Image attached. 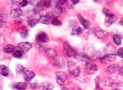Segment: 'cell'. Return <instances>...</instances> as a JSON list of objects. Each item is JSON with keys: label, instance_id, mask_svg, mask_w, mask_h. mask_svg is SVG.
Wrapping results in <instances>:
<instances>
[{"label": "cell", "instance_id": "cell-1", "mask_svg": "<svg viewBox=\"0 0 123 90\" xmlns=\"http://www.w3.org/2000/svg\"><path fill=\"white\" fill-rule=\"evenodd\" d=\"M71 74L77 80L82 83H87L90 79L89 73L85 68L81 67H76L71 71Z\"/></svg>", "mask_w": 123, "mask_h": 90}, {"label": "cell", "instance_id": "cell-2", "mask_svg": "<svg viewBox=\"0 0 123 90\" xmlns=\"http://www.w3.org/2000/svg\"><path fill=\"white\" fill-rule=\"evenodd\" d=\"M76 59L80 64L84 65H86L88 63L91 62V58L89 56L84 52L77 54Z\"/></svg>", "mask_w": 123, "mask_h": 90}, {"label": "cell", "instance_id": "cell-3", "mask_svg": "<svg viewBox=\"0 0 123 90\" xmlns=\"http://www.w3.org/2000/svg\"><path fill=\"white\" fill-rule=\"evenodd\" d=\"M56 80L60 85H62L67 79V75L66 73L62 71H58L55 73Z\"/></svg>", "mask_w": 123, "mask_h": 90}, {"label": "cell", "instance_id": "cell-4", "mask_svg": "<svg viewBox=\"0 0 123 90\" xmlns=\"http://www.w3.org/2000/svg\"><path fill=\"white\" fill-rule=\"evenodd\" d=\"M22 14V10L17 5H13L11 7L10 10V17L12 18H17Z\"/></svg>", "mask_w": 123, "mask_h": 90}, {"label": "cell", "instance_id": "cell-5", "mask_svg": "<svg viewBox=\"0 0 123 90\" xmlns=\"http://www.w3.org/2000/svg\"><path fill=\"white\" fill-rule=\"evenodd\" d=\"M102 83L103 85L106 87H117L119 86V84H118L117 82H115L113 79H111L109 77H105L102 79Z\"/></svg>", "mask_w": 123, "mask_h": 90}, {"label": "cell", "instance_id": "cell-6", "mask_svg": "<svg viewBox=\"0 0 123 90\" xmlns=\"http://www.w3.org/2000/svg\"><path fill=\"white\" fill-rule=\"evenodd\" d=\"M116 56L115 54H107L100 57L99 60L102 63L105 64H107L114 61L116 59Z\"/></svg>", "mask_w": 123, "mask_h": 90}, {"label": "cell", "instance_id": "cell-7", "mask_svg": "<svg viewBox=\"0 0 123 90\" xmlns=\"http://www.w3.org/2000/svg\"><path fill=\"white\" fill-rule=\"evenodd\" d=\"M63 49L65 50L66 54L68 55V56L76 59L77 54L66 42L63 43Z\"/></svg>", "mask_w": 123, "mask_h": 90}, {"label": "cell", "instance_id": "cell-8", "mask_svg": "<svg viewBox=\"0 0 123 90\" xmlns=\"http://www.w3.org/2000/svg\"><path fill=\"white\" fill-rule=\"evenodd\" d=\"M94 33L98 38L100 39H106L108 38L109 36V34L107 32L98 27H96L95 28Z\"/></svg>", "mask_w": 123, "mask_h": 90}, {"label": "cell", "instance_id": "cell-9", "mask_svg": "<svg viewBox=\"0 0 123 90\" xmlns=\"http://www.w3.org/2000/svg\"><path fill=\"white\" fill-rule=\"evenodd\" d=\"M106 17L107 18L105 21V26L107 28L111 26L112 24L116 22L117 19H118V17L116 15L113 14L112 13L109 15L106 16Z\"/></svg>", "mask_w": 123, "mask_h": 90}, {"label": "cell", "instance_id": "cell-10", "mask_svg": "<svg viewBox=\"0 0 123 90\" xmlns=\"http://www.w3.org/2000/svg\"><path fill=\"white\" fill-rule=\"evenodd\" d=\"M36 40L37 42L43 43V42H47L49 41V38L44 32L41 31L37 34L36 37Z\"/></svg>", "mask_w": 123, "mask_h": 90}, {"label": "cell", "instance_id": "cell-11", "mask_svg": "<svg viewBox=\"0 0 123 90\" xmlns=\"http://www.w3.org/2000/svg\"><path fill=\"white\" fill-rule=\"evenodd\" d=\"M18 46L21 51H22L23 52H27L29 50L31 49L32 45L30 42H23L18 44Z\"/></svg>", "mask_w": 123, "mask_h": 90}, {"label": "cell", "instance_id": "cell-12", "mask_svg": "<svg viewBox=\"0 0 123 90\" xmlns=\"http://www.w3.org/2000/svg\"><path fill=\"white\" fill-rule=\"evenodd\" d=\"M119 69V65L116 64H113L111 65H109L106 68V72L108 74H114L118 71Z\"/></svg>", "mask_w": 123, "mask_h": 90}, {"label": "cell", "instance_id": "cell-13", "mask_svg": "<svg viewBox=\"0 0 123 90\" xmlns=\"http://www.w3.org/2000/svg\"><path fill=\"white\" fill-rule=\"evenodd\" d=\"M23 74L24 79H25V81L28 82L31 81L36 75L35 73L33 71L29 70H25Z\"/></svg>", "mask_w": 123, "mask_h": 90}, {"label": "cell", "instance_id": "cell-14", "mask_svg": "<svg viewBox=\"0 0 123 90\" xmlns=\"http://www.w3.org/2000/svg\"><path fill=\"white\" fill-rule=\"evenodd\" d=\"M62 4H61L59 3H56L54 6L52 7L51 10L52 12L55 15L60 14L62 11Z\"/></svg>", "mask_w": 123, "mask_h": 90}, {"label": "cell", "instance_id": "cell-15", "mask_svg": "<svg viewBox=\"0 0 123 90\" xmlns=\"http://www.w3.org/2000/svg\"><path fill=\"white\" fill-rule=\"evenodd\" d=\"M78 18L80 23L85 29H88L90 27V23L89 21L86 19L82 16L80 14L78 15Z\"/></svg>", "mask_w": 123, "mask_h": 90}, {"label": "cell", "instance_id": "cell-16", "mask_svg": "<svg viewBox=\"0 0 123 90\" xmlns=\"http://www.w3.org/2000/svg\"><path fill=\"white\" fill-rule=\"evenodd\" d=\"M18 32H19L21 37L24 39L27 38L29 36L28 30L25 26H22V27H21L19 29V31H18Z\"/></svg>", "mask_w": 123, "mask_h": 90}, {"label": "cell", "instance_id": "cell-17", "mask_svg": "<svg viewBox=\"0 0 123 90\" xmlns=\"http://www.w3.org/2000/svg\"><path fill=\"white\" fill-rule=\"evenodd\" d=\"M55 2V0H40V3L43 7L49 8Z\"/></svg>", "mask_w": 123, "mask_h": 90}, {"label": "cell", "instance_id": "cell-18", "mask_svg": "<svg viewBox=\"0 0 123 90\" xmlns=\"http://www.w3.org/2000/svg\"><path fill=\"white\" fill-rule=\"evenodd\" d=\"M15 48V47L14 45L9 44L3 47V50L5 53H11L14 51Z\"/></svg>", "mask_w": 123, "mask_h": 90}, {"label": "cell", "instance_id": "cell-19", "mask_svg": "<svg viewBox=\"0 0 123 90\" xmlns=\"http://www.w3.org/2000/svg\"><path fill=\"white\" fill-rule=\"evenodd\" d=\"M54 88V85L50 82H47V83L43 84L41 86H40V90H51Z\"/></svg>", "mask_w": 123, "mask_h": 90}, {"label": "cell", "instance_id": "cell-20", "mask_svg": "<svg viewBox=\"0 0 123 90\" xmlns=\"http://www.w3.org/2000/svg\"><path fill=\"white\" fill-rule=\"evenodd\" d=\"M85 66L87 70L93 71H96L98 70V66L94 63L89 62L86 65H85Z\"/></svg>", "mask_w": 123, "mask_h": 90}, {"label": "cell", "instance_id": "cell-21", "mask_svg": "<svg viewBox=\"0 0 123 90\" xmlns=\"http://www.w3.org/2000/svg\"><path fill=\"white\" fill-rule=\"evenodd\" d=\"M0 74L4 76H7L9 74V69L6 66L0 65Z\"/></svg>", "mask_w": 123, "mask_h": 90}, {"label": "cell", "instance_id": "cell-22", "mask_svg": "<svg viewBox=\"0 0 123 90\" xmlns=\"http://www.w3.org/2000/svg\"><path fill=\"white\" fill-rule=\"evenodd\" d=\"M49 17L47 15H42L39 18V22L44 25H48L49 23Z\"/></svg>", "mask_w": 123, "mask_h": 90}, {"label": "cell", "instance_id": "cell-23", "mask_svg": "<svg viewBox=\"0 0 123 90\" xmlns=\"http://www.w3.org/2000/svg\"><path fill=\"white\" fill-rule=\"evenodd\" d=\"M82 30L79 26H76L74 27L72 30L71 34V35H79L82 33Z\"/></svg>", "mask_w": 123, "mask_h": 90}, {"label": "cell", "instance_id": "cell-24", "mask_svg": "<svg viewBox=\"0 0 123 90\" xmlns=\"http://www.w3.org/2000/svg\"><path fill=\"white\" fill-rule=\"evenodd\" d=\"M45 52L48 56L50 58H55L57 56V52H56L54 50H53L51 48H47L45 50Z\"/></svg>", "mask_w": 123, "mask_h": 90}, {"label": "cell", "instance_id": "cell-25", "mask_svg": "<svg viewBox=\"0 0 123 90\" xmlns=\"http://www.w3.org/2000/svg\"><path fill=\"white\" fill-rule=\"evenodd\" d=\"M26 86H27V85H26V83H25V82H20V83H18L15 85V88L18 90H25Z\"/></svg>", "mask_w": 123, "mask_h": 90}, {"label": "cell", "instance_id": "cell-26", "mask_svg": "<svg viewBox=\"0 0 123 90\" xmlns=\"http://www.w3.org/2000/svg\"><path fill=\"white\" fill-rule=\"evenodd\" d=\"M113 42L115 44L117 45H121V39L118 35L117 34H114L113 37Z\"/></svg>", "mask_w": 123, "mask_h": 90}, {"label": "cell", "instance_id": "cell-27", "mask_svg": "<svg viewBox=\"0 0 123 90\" xmlns=\"http://www.w3.org/2000/svg\"><path fill=\"white\" fill-rule=\"evenodd\" d=\"M13 56L15 58H21L23 56V51L20 50H15V51H13Z\"/></svg>", "mask_w": 123, "mask_h": 90}, {"label": "cell", "instance_id": "cell-28", "mask_svg": "<svg viewBox=\"0 0 123 90\" xmlns=\"http://www.w3.org/2000/svg\"><path fill=\"white\" fill-rule=\"evenodd\" d=\"M37 23H38V21L35 19H30L27 21L28 25L31 28L34 27L37 25Z\"/></svg>", "mask_w": 123, "mask_h": 90}, {"label": "cell", "instance_id": "cell-29", "mask_svg": "<svg viewBox=\"0 0 123 90\" xmlns=\"http://www.w3.org/2000/svg\"><path fill=\"white\" fill-rule=\"evenodd\" d=\"M7 17V12L5 9H2L0 10V19L1 20H4Z\"/></svg>", "mask_w": 123, "mask_h": 90}, {"label": "cell", "instance_id": "cell-30", "mask_svg": "<svg viewBox=\"0 0 123 90\" xmlns=\"http://www.w3.org/2000/svg\"><path fill=\"white\" fill-rule=\"evenodd\" d=\"M25 68L23 66L21 65H18L16 68V72L18 74H22L25 71Z\"/></svg>", "mask_w": 123, "mask_h": 90}, {"label": "cell", "instance_id": "cell-31", "mask_svg": "<svg viewBox=\"0 0 123 90\" xmlns=\"http://www.w3.org/2000/svg\"><path fill=\"white\" fill-rule=\"evenodd\" d=\"M52 25H55V26H61L62 25V22L61 21L59 20L57 18H54L53 19L52 21H51Z\"/></svg>", "mask_w": 123, "mask_h": 90}, {"label": "cell", "instance_id": "cell-32", "mask_svg": "<svg viewBox=\"0 0 123 90\" xmlns=\"http://www.w3.org/2000/svg\"><path fill=\"white\" fill-rule=\"evenodd\" d=\"M100 79L99 76H96L95 78V83L96 85V88L97 89L99 86V84H100Z\"/></svg>", "mask_w": 123, "mask_h": 90}, {"label": "cell", "instance_id": "cell-33", "mask_svg": "<svg viewBox=\"0 0 123 90\" xmlns=\"http://www.w3.org/2000/svg\"><path fill=\"white\" fill-rule=\"evenodd\" d=\"M29 4V2L27 1V0H23L22 1H21L20 3H19V5L21 7H24Z\"/></svg>", "mask_w": 123, "mask_h": 90}, {"label": "cell", "instance_id": "cell-34", "mask_svg": "<svg viewBox=\"0 0 123 90\" xmlns=\"http://www.w3.org/2000/svg\"><path fill=\"white\" fill-rule=\"evenodd\" d=\"M117 55L119 57L123 58V47L119 48L118 51H117Z\"/></svg>", "mask_w": 123, "mask_h": 90}, {"label": "cell", "instance_id": "cell-35", "mask_svg": "<svg viewBox=\"0 0 123 90\" xmlns=\"http://www.w3.org/2000/svg\"><path fill=\"white\" fill-rule=\"evenodd\" d=\"M103 13L104 14H105L106 16H107L108 15H109L110 14H111V11L107 9H104L103 10Z\"/></svg>", "mask_w": 123, "mask_h": 90}, {"label": "cell", "instance_id": "cell-36", "mask_svg": "<svg viewBox=\"0 0 123 90\" xmlns=\"http://www.w3.org/2000/svg\"><path fill=\"white\" fill-rule=\"evenodd\" d=\"M37 48H38L39 50H43V51H45V49H46L47 48H45V47L42 46V45H40V44H38L37 45Z\"/></svg>", "mask_w": 123, "mask_h": 90}, {"label": "cell", "instance_id": "cell-37", "mask_svg": "<svg viewBox=\"0 0 123 90\" xmlns=\"http://www.w3.org/2000/svg\"><path fill=\"white\" fill-rule=\"evenodd\" d=\"M71 2L73 4H77L79 2V0H71Z\"/></svg>", "mask_w": 123, "mask_h": 90}, {"label": "cell", "instance_id": "cell-38", "mask_svg": "<svg viewBox=\"0 0 123 90\" xmlns=\"http://www.w3.org/2000/svg\"><path fill=\"white\" fill-rule=\"evenodd\" d=\"M68 0H58V2L59 3H60L61 4H63L64 3H65V2H66Z\"/></svg>", "mask_w": 123, "mask_h": 90}, {"label": "cell", "instance_id": "cell-39", "mask_svg": "<svg viewBox=\"0 0 123 90\" xmlns=\"http://www.w3.org/2000/svg\"><path fill=\"white\" fill-rule=\"evenodd\" d=\"M9 1L12 3H17L18 2H20L21 0H9Z\"/></svg>", "mask_w": 123, "mask_h": 90}, {"label": "cell", "instance_id": "cell-40", "mask_svg": "<svg viewBox=\"0 0 123 90\" xmlns=\"http://www.w3.org/2000/svg\"><path fill=\"white\" fill-rule=\"evenodd\" d=\"M38 84H37V83H34V84H32L31 85V87L32 88H33V89H35V88H37V87H38Z\"/></svg>", "mask_w": 123, "mask_h": 90}, {"label": "cell", "instance_id": "cell-41", "mask_svg": "<svg viewBox=\"0 0 123 90\" xmlns=\"http://www.w3.org/2000/svg\"><path fill=\"white\" fill-rule=\"evenodd\" d=\"M17 22V23L18 24H21L22 22V20L21 19H18L15 21Z\"/></svg>", "mask_w": 123, "mask_h": 90}, {"label": "cell", "instance_id": "cell-42", "mask_svg": "<svg viewBox=\"0 0 123 90\" xmlns=\"http://www.w3.org/2000/svg\"><path fill=\"white\" fill-rule=\"evenodd\" d=\"M119 74H121V75L123 76V66H122V67H121V69H120Z\"/></svg>", "mask_w": 123, "mask_h": 90}, {"label": "cell", "instance_id": "cell-43", "mask_svg": "<svg viewBox=\"0 0 123 90\" xmlns=\"http://www.w3.org/2000/svg\"><path fill=\"white\" fill-rule=\"evenodd\" d=\"M123 18H122L121 19V20H120V22H120V23H121V25L122 26H123Z\"/></svg>", "mask_w": 123, "mask_h": 90}, {"label": "cell", "instance_id": "cell-44", "mask_svg": "<svg viewBox=\"0 0 123 90\" xmlns=\"http://www.w3.org/2000/svg\"><path fill=\"white\" fill-rule=\"evenodd\" d=\"M2 26V22H0V28H1Z\"/></svg>", "mask_w": 123, "mask_h": 90}, {"label": "cell", "instance_id": "cell-45", "mask_svg": "<svg viewBox=\"0 0 123 90\" xmlns=\"http://www.w3.org/2000/svg\"><path fill=\"white\" fill-rule=\"evenodd\" d=\"M92 1L94 2H97V1H98V0H92Z\"/></svg>", "mask_w": 123, "mask_h": 90}]
</instances>
